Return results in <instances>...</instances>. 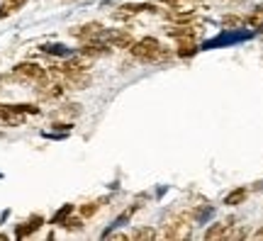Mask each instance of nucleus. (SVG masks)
Instances as JSON below:
<instances>
[{
  "instance_id": "obj_1",
  "label": "nucleus",
  "mask_w": 263,
  "mask_h": 241,
  "mask_svg": "<svg viewBox=\"0 0 263 241\" xmlns=\"http://www.w3.org/2000/svg\"><path fill=\"white\" fill-rule=\"evenodd\" d=\"M129 51L134 59L146 61V64H159V61H166V59H168V49H163L159 44V39H154V37L137 39L129 47Z\"/></svg>"
},
{
  "instance_id": "obj_2",
  "label": "nucleus",
  "mask_w": 263,
  "mask_h": 241,
  "mask_svg": "<svg viewBox=\"0 0 263 241\" xmlns=\"http://www.w3.org/2000/svg\"><path fill=\"white\" fill-rule=\"evenodd\" d=\"M12 73H15L17 81H25V83H37V85L49 78L47 68H42V66L34 64V61H22V64H17L15 68H12Z\"/></svg>"
},
{
  "instance_id": "obj_3",
  "label": "nucleus",
  "mask_w": 263,
  "mask_h": 241,
  "mask_svg": "<svg viewBox=\"0 0 263 241\" xmlns=\"http://www.w3.org/2000/svg\"><path fill=\"white\" fill-rule=\"evenodd\" d=\"M100 39L115 49H129L134 44V37L129 34V29H110V32H103Z\"/></svg>"
},
{
  "instance_id": "obj_4",
  "label": "nucleus",
  "mask_w": 263,
  "mask_h": 241,
  "mask_svg": "<svg viewBox=\"0 0 263 241\" xmlns=\"http://www.w3.org/2000/svg\"><path fill=\"white\" fill-rule=\"evenodd\" d=\"M105 27L100 22H88V25H81V27H73L71 29V34L76 39H81V42H90V39H100L103 37Z\"/></svg>"
},
{
  "instance_id": "obj_5",
  "label": "nucleus",
  "mask_w": 263,
  "mask_h": 241,
  "mask_svg": "<svg viewBox=\"0 0 263 241\" xmlns=\"http://www.w3.org/2000/svg\"><path fill=\"white\" fill-rule=\"evenodd\" d=\"M166 239H188L190 236V222L188 219H171L163 229Z\"/></svg>"
},
{
  "instance_id": "obj_6",
  "label": "nucleus",
  "mask_w": 263,
  "mask_h": 241,
  "mask_svg": "<svg viewBox=\"0 0 263 241\" xmlns=\"http://www.w3.org/2000/svg\"><path fill=\"white\" fill-rule=\"evenodd\" d=\"M78 51L85 56H90V59H98V56L110 54V44H105L103 39H90V42H83Z\"/></svg>"
},
{
  "instance_id": "obj_7",
  "label": "nucleus",
  "mask_w": 263,
  "mask_h": 241,
  "mask_svg": "<svg viewBox=\"0 0 263 241\" xmlns=\"http://www.w3.org/2000/svg\"><path fill=\"white\" fill-rule=\"evenodd\" d=\"M42 224H44V219H42L39 214H34V217H29V219H27L25 224H20L17 232H15V236H17V239H25V236H29V234L37 232Z\"/></svg>"
},
{
  "instance_id": "obj_8",
  "label": "nucleus",
  "mask_w": 263,
  "mask_h": 241,
  "mask_svg": "<svg viewBox=\"0 0 263 241\" xmlns=\"http://www.w3.org/2000/svg\"><path fill=\"white\" fill-rule=\"evenodd\" d=\"M232 227H234L232 222H217L215 227H210L205 232V239H227V234H229Z\"/></svg>"
},
{
  "instance_id": "obj_9",
  "label": "nucleus",
  "mask_w": 263,
  "mask_h": 241,
  "mask_svg": "<svg viewBox=\"0 0 263 241\" xmlns=\"http://www.w3.org/2000/svg\"><path fill=\"white\" fill-rule=\"evenodd\" d=\"M25 3H27V0H3V3H0V20L10 17L15 10L25 8Z\"/></svg>"
},
{
  "instance_id": "obj_10",
  "label": "nucleus",
  "mask_w": 263,
  "mask_h": 241,
  "mask_svg": "<svg viewBox=\"0 0 263 241\" xmlns=\"http://www.w3.org/2000/svg\"><path fill=\"white\" fill-rule=\"evenodd\" d=\"M249 197V193H246V188H236V190H232V193L224 197V205H229V207H236V205H241Z\"/></svg>"
},
{
  "instance_id": "obj_11",
  "label": "nucleus",
  "mask_w": 263,
  "mask_h": 241,
  "mask_svg": "<svg viewBox=\"0 0 263 241\" xmlns=\"http://www.w3.org/2000/svg\"><path fill=\"white\" fill-rule=\"evenodd\" d=\"M195 39L193 37H180V44H178V56H190L195 54Z\"/></svg>"
},
{
  "instance_id": "obj_12",
  "label": "nucleus",
  "mask_w": 263,
  "mask_h": 241,
  "mask_svg": "<svg viewBox=\"0 0 263 241\" xmlns=\"http://www.w3.org/2000/svg\"><path fill=\"white\" fill-rule=\"evenodd\" d=\"M246 22H249V27H254V29H263V5H258V8L246 17Z\"/></svg>"
},
{
  "instance_id": "obj_13",
  "label": "nucleus",
  "mask_w": 263,
  "mask_h": 241,
  "mask_svg": "<svg viewBox=\"0 0 263 241\" xmlns=\"http://www.w3.org/2000/svg\"><path fill=\"white\" fill-rule=\"evenodd\" d=\"M64 227L68 229V232H78V229H83V217H66L64 219Z\"/></svg>"
},
{
  "instance_id": "obj_14",
  "label": "nucleus",
  "mask_w": 263,
  "mask_h": 241,
  "mask_svg": "<svg viewBox=\"0 0 263 241\" xmlns=\"http://www.w3.org/2000/svg\"><path fill=\"white\" fill-rule=\"evenodd\" d=\"M156 236V232L154 229H149V227H141V229H137V232L132 234V239H137V241H149Z\"/></svg>"
},
{
  "instance_id": "obj_15",
  "label": "nucleus",
  "mask_w": 263,
  "mask_h": 241,
  "mask_svg": "<svg viewBox=\"0 0 263 241\" xmlns=\"http://www.w3.org/2000/svg\"><path fill=\"white\" fill-rule=\"evenodd\" d=\"M98 210H100V202H85V205H81V210H78V212H81V217L85 219V217H93Z\"/></svg>"
},
{
  "instance_id": "obj_16",
  "label": "nucleus",
  "mask_w": 263,
  "mask_h": 241,
  "mask_svg": "<svg viewBox=\"0 0 263 241\" xmlns=\"http://www.w3.org/2000/svg\"><path fill=\"white\" fill-rule=\"evenodd\" d=\"M71 212H73V207H71V205H64V207H61V210H59V212L51 217V224H61Z\"/></svg>"
},
{
  "instance_id": "obj_17",
  "label": "nucleus",
  "mask_w": 263,
  "mask_h": 241,
  "mask_svg": "<svg viewBox=\"0 0 263 241\" xmlns=\"http://www.w3.org/2000/svg\"><path fill=\"white\" fill-rule=\"evenodd\" d=\"M15 107H17L20 112H25V115H39L37 105H25V102H22V105H15Z\"/></svg>"
},
{
  "instance_id": "obj_18",
  "label": "nucleus",
  "mask_w": 263,
  "mask_h": 241,
  "mask_svg": "<svg viewBox=\"0 0 263 241\" xmlns=\"http://www.w3.org/2000/svg\"><path fill=\"white\" fill-rule=\"evenodd\" d=\"M42 51H47V54H54V56H66V54H68L64 47H44Z\"/></svg>"
},
{
  "instance_id": "obj_19",
  "label": "nucleus",
  "mask_w": 263,
  "mask_h": 241,
  "mask_svg": "<svg viewBox=\"0 0 263 241\" xmlns=\"http://www.w3.org/2000/svg\"><path fill=\"white\" fill-rule=\"evenodd\" d=\"M254 239H263V229H258V232L254 234Z\"/></svg>"
}]
</instances>
